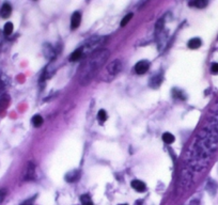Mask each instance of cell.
I'll return each instance as SVG.
<instances>
[{"label": "cell", "mask_w": 218, "mask_h": 205, "mask_svg": "<svg viewBox=\"0 0 218 205\" xmlns=\"http://www.w3.org/2000/svg\"><path fill=\"white\" fill-rule=\"evenodd\" d=\"M110 52L108 49H102L93 52L91 56H89L86 62L80 67L78 72V82L82 86H86L99 73V71L105 65L107 62Z\"/></svg>", "instance_id": "6da1fadb"}, {"label": "cell", "mask_w": 218, "mask_h": 205, "mask_svg": "<svg viewBox=\"0 0 218 205\" xmlns=\"http://www.w3.org/2000/svg\"><path fill=\"white\" fill-rule=\"evenodd\" d=\"M106 40H107V38H105V36H92V38L88 39L87 41L85 42L82 47H80L82 50L83 58L87 57V56H91L93 52L102 49V45L105 44Z\"/></svg>", "instance_id": "7a4b0ae2"}, {"label": "cell", "mask_w": 218, "mask_h": 205, "mask_svg": "<svg viewBox=\"0 0 218 205\" xmlns=\"http://www.w3.org/2000/svg\"><path fill=\"white\" fill-rule=\"evenodd\" d=\"M108 72L110 75L112 76H115L122 71V62L121 60L119 59H115L113 61H111L110 63L108 64V67H107Z\"/></svg>", "instance_id": "3957f363"}, {"label": "cell", "mask_w": 218, "mask_h": 205, "mask_svg": "<svg viewBox=\"0 0 218 205\" xmlns=\"http://www.w3.org/2000/svg\"><path fill=\"white\" fill-rule=\"evenodd\" d=\"M150 63L148 61H139L138 63L135 65V72L138 75H142V74L147 73L149 69Z\"/></svg>", "instance_id": "277c9868"}, {"label": "cell", "mask_w": 218, "mask_h": 205, "mask_svg": "<svg viewBox=\"0 0 218 205\" xmlns=\"http://www.w3.org/2000/svg\"><path fill=\"white\" fill-rule=\"evenodd\" d=\"M131 186L137 192H145V190H147V185H145L143 182L139 181V179H134V181H132Z\"/></svg>", "instance_id": "5b68a950"}, {"label": "cell", "mask_w": 218, "mask_h": 205, "mask_svg": "<svg viewBox=\"0 0 218 205\" xmlns=\"http://www.w3.org/2000/svg\"><path fill=\"white\" fill-rule=\"evenodd\" d=\"M80 22H82V14L79 12H75L72 15L71 18V29L72 30L77 29L80 25Z\"/></svg>", "instance_id": "8992f818"}, {"label": "cell", "mask_w": 218, "mask_h": 205, "mask_svg": "<svg viewBox=\"0 0 218 205\" xmlns=\"http://www.w3.org/2000/svg\"><path fill=\"white\" fill-rule=\"evenodd\" d=\"M44 55H45V57L49 60L55 59L56 52H55L54 48H52L49 44H45V45H44Z\"/></svg>", "instance_id": "52a82bcc"}, {"label": "cell", "mask_w": 218, "mask_h": 205, "mask_svg": "<svg viewBox=\"0 0 218 205\" xmlns=\"http://www.w3.org/2000/svg\"><path fill=\"white\" fill-rule=\"evenodd\" d=\"M34 170H36V166L32 161H30L28 164V167H27V171H26V175H25V178L26 181H30L34 178Z\"/></svg>", "instance_id": "ba28073f"}, {"label": "cell", "mask_w": 218, "mask_h": 205, "mask_svg": "<svg viewBox=\"0 0 218 205\" xmlns=\"http://www.w3.org/2000/svg\"><path fill=\"white\" fill-rule=\"evenodd\" d=\"M82 58H83V55H82V48H78V49H76L75 51H73V52L71 53V56H69V61L75 62V61H78V60L82 59Z\"/></svg>", "instance_id": "9c48e42d"}, {"label": "cell", "mask_w": 218, "mask_h": 205, "mask_svg": "<svg viewBox=\"0 0 218 205\" xmlns=\"http://www.w3.org/2000/svg\"><path fill=\"white\" fill-rule=\"evenodd\" d=\"M12 13V6H10L9 3H4L1 8V17L2 18H8L9 16L11 15Z\"/></svg>", "instance_id": "30bf717a"}, {"label": "cell", "mask_w": 218, "mask_h": 205, "mask_svg": "<svg viewBox=\"0 0 218 205\" xmlns=\"http://www.w3.org/2000/svg\"><path fill=\"white\" fill-rule=\"evenodd\" d=\"M161 74H158V75H155V76H153L152 78H151V80H150V87L151 88H158L159 86H161Z\"/></svg>", "instance_id": "8fae6325"}, {"label": "cell", "mask_w": 218, "mask_h": 205, "mask_svg": "<svg viewBox=\"0 0 218 205\" xmlns=\"http://www.w3.org/2000/svg\"><path fill=\"white\" fill-rule=\"evenodd\" d=\"M201 44H202V42H201L200 39H199V38H194V39H191V41L188 42V47L191 48V49H197V48L200 47Z\"/></svg>", "instance_id": "7c38bea8"}, {"label": "cell", "mask_w": 218, "mask_h": 205, "mask_svg": "<svg viewBox=\"0 0 218 205\" xmlns=\"http://www.w3.org/2000/svg\"><path fill=\"white\" fill-rule=\"evenodd\" d=\"M66 181L68 182H75L77 181L78 178H79V172L78 171H72L69 172L68 175L65 176Z\"/></svg>", "instance_id": "4fadbf2b"}, {"label": "cell", "mask_w": 218, "mask_h": 205, "mask_svg": "<svg viewBox=\"0 0 218 205\" xmlns=\"http://www.w3.org/2000/svg\"><path fill=\"white\" fill-rule=\"evenodd\" d=\"M163 140H164L165 143L171 144V143L174 142L175 138H174V136H173L172 134H170V132H165V134L163 135Z\"/></svg>", "instance_id": "5bb4252c"}, {"label": "cell", "mask_w": 218, "mask_h": 205, "mask_svg": "<svg viewBox=\"0 0 218 205\" xmlns=\"http://www.w3.org/2000/svg\"><path fill=\"white\" fill-rule=\"evenodd\" d=\"M208 4L206 1H203V0H196V1H191L189 2V6H196V8L202 9Z\"/></svg>", "instance_id": "9a60e30c"}, {"label": "cell", "mask_w": 218, "mask_h": 205, "mask_svg": "<svg viewBox=\"0 0 218 205\" xmlns=\"http://www.w3.org/2000/svg\"><path fill=\"white\" fill-rule=\"evenodd\" d=\"M32 124L36 127H40L42 124H43V118L39 115H36L32 118Z\"/></svg>", "instance_id": "2e32d148"}, {"label": "cell", "mask_w": 218, "mask_h": 205, "mask_svg": "<svg viewBox=\"0 0 218 205\" xmlns=\"http://www.w3.org/2000/svg\"><path fill=\"white\" fill-rule=\"evenodd\" d=\"M97 119H99V123L105 122V121L107 120V113H106V111L101 109V110L99 111V113H97Z\"/></svg>", "instance_id": "e0dca14e"}, {"label": "cell", "mask_w": 218, "mask_h": 205, "mask_svg": "<svg viewBox=\"0 0 218 205\" xmlns=\"http://www.w3.org/2000/svg\"><path fill=\"white\" fill-rule=\"evenodd\" d=\"M3 32L6 36H10V34L12 33L13 32V24L12 23H6V24L4 25Z\"/></svg>", "instance_id": "ac0fdd59"}, {"label": "cell", "mask_w": 218, "mask_h": 205, "mask_svg": "<svg viewBox=\"0 0 218 205\" xmlns=\"http://www.w3.org/2000/svg\"><path fill=\"white\" fill-rule=\"evenodd\" d=\"M134 14L133 13H128L127 15H125L124 17H123V19L121 20V27H125L127 24H128V22L132 19V17H133Z\"/></svg>", "instance_id": "d6986e66"}, {"label": "cell", "mask_w": 218, "mask_h": 205, "mask_svg": "<svg viewBox=\"0 0 218 205\" xmlns=\"http://www.w3.org/2000/svg\"><path fill=\"white\" fill-rule=\"evenodd\" d=\"M163 27H164V19L161 18V19H159L158 22H157V24H156V32L161 31Z\"/></svg>", "instance_id": "ffe728a7"}, {"label": "cell", "mask_w": 218, "mask_h": 205, "mask_svg": "<svg viewBox=\"0 0 218 205\" xmlns=\"http://www.w3.org/2000/svg\"><path fill=\"white\" fill-rule=\"evenodd\" d=\"M211 72L213 74H218V63H213L211 66Z\"/></svg>", "instance_id": "44dd1931"}, {"label": "cell", "mask_w": 218, "mask_h": 205, "mask_svg": "<svg viewBox=\"0 0 218 205\" xmlns=\"http://www.w3.org/2000/svg\"><path fill=\"white\" fill-rule=\"evenodd\" d=\"M82 202L83 203V205H86V204H88V203H90V198L88 197V195H82Z\"/></svg>", "instance_id": "7402d4cb"}, {"label": "cell", "mask_w": 218, "mask_h": 205, "mask_svg": "<svg viewBox=\"0 0 218 205\" xmlns=\"http://www.w3.org/2000/svg\"><path fill=\"white\" fill-rule=\"evenodd\" d=\"M6 195V189H0V201H2L4 198V195Z\"/></svg>", "instance_id": "603a6c76"}, {"label": "cell", "mask_w": 218, "mask_h": 205, "mask_svg": "<svg viewBox=\"0 0 218 205\" xmlns=\"http://www.w3.org/2000/svg\"><path fill=\"white\" fill-rule=\"evenodd\" d=\"M86 205H93V203H92V202H90V203H88V204H86Z\"/></svg>", "instance_id": "cb8c5ba5"}, {"label": "cell", "mask_w": 218, "mask_h": 205, "mask_svg": "<svg viewBox=\"0 0 218 205\" xmlns=\"http://www.w3.org/2000/svg\"><path fill=\"white\" fill-rule=\"evenodd\" d=\"M121 205H127V204H121Z\"/></svg>", "instance_id": "d4e9b609"}, {"label": "cell", "mask_w": 218, "mask_h": 205, "mask_svg": "<svg viewBox=\"0 0 218 205\" xmlns=\"http://www.w3.org/2000/svg\"><path fill=\"white\" fill-rule=\"evenodd\" d=\"M24 205H25V204H24Z\"/></svg>", "instance_id": "484cf974"}]
</instances>
